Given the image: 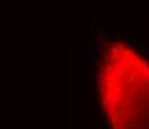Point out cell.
I'll return each mask as SVG.
<instances>
[{"label": "cell", "mask_w": 149, "mask_h": 129, "mask_svg": "<svg viewBox=\"0 0 149 129\" xmlns=\"http://www.w3.org/2000/svg\"><path fill=\"white\" fill-rule=\"evenodd\" d=\"M99 91L112 129H149V62L124 43L105 48Z\"/></svg>", "instance_id": "6da1fadb"}]
</instances>
